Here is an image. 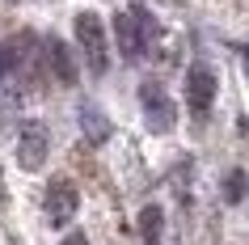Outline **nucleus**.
Here are the masks:
<instances>
[{"label": "nucleus", "mask_w": 249, "mask_h": 245, "mask_svg": "<svg viewBox=\"0 0 249 245\" xmlns=\"http://www.w3.org/2000/svg\"><path fill=\"white\" fill-rule=\"evenodd\" d=\"M76 47H80V55H85V68H89L93 76H102L106 68H110L106 26H102V17L93 13V9H80V13H76Z\"/></svg>", "instance_id": "f257e3e1"}, {"label": "nucleus", "mask_w": 249, "mask_h": 245, "mask_svg": "<svg viewBox=\"0 0 249 245\" xmlns=\"http://www.w3.org/2000/svg\"><path fill=\"white\" fill-rule=\"evenodd\" d=\"M148 34H152V17H148V9H123V13H114V42L118 51H123V59H140V55L148 51Z\"/></svg>", "instance_id": "f03ea898"}, {"label": "nucleus", "mask_w": 249, "mask_h": 245, "mask_svg": "<svg viewBox=\"0 0 249 245\" xmlns=\"http://www.w3.org/2000/svg\"><path fill=\"white\" fill-rule=\"evenodd\" d=\"M140 110H144L148 131H157V135L173 131V123H178L173 97L165 93V85H157V80H144V85H140Z\"/></svg>", "instance_id": "7ed1b4c3"}, {"label": "nucleus", "mask_w": 249, "mask_h": 245, "mask_svg": "<svg viewBox=\"0 0 249 245\" xmlns=\"http://www.w3.org/2000/svg\"><path fill=\"white\" fill-rule=\"evenodd\" d=\"M47 152H51V135H47V127L34 118V123H26L21 135H17V165L30 169V173H38V169L47 165Z\"/></svg>", "instance_id": "20e7f679"}, {"label": "nucleus", "mask_w": 249, "mask_h": 245, "mask_svg": "<svg viewBox=\"0 0 249 245\" xmlns=\"http://www.w3.org/2000/svg\"><path fill=\"white\" fill-rule=\"evenodd\" d=\"M42 207H47V220H51L55 228H68V224L76 220L80 194H76V186H72L68 178H55L51 186H47V199H42Z\"/></svg>", "instance_id": "39448f33"}, {"label": "nucleus", "mask_w": 249, "mask_h": 245, "mask_svg": "<svg viewBox=\"0 0 249 245\" xmlns=\"http://www.w3.org/2000/svg\"><path fill=\"white\" fill-rule=\"evenodd\" d=\"M211 102H215V72L207 64H190V72H186V106H190V114L203 118L211 110Z\"/></svg>", "instance_id": "423d86ee"}, {"label": "nucleus", "mask_w": 249, "mask_h": 245, "mask_svg": "<svg viewBox=\"0 0 249 245\" xmlns=\"http://www.w3.org/2000/svg\"><path fill=\"white\" fill-rule=\"evenodd\" d=\"M47 68L55 72V80L59 85H76V59H72V51H68V42H59V38H51L47 42Z\"/></svg>", "instance_id": "0eeeda50"}, {"label": "nucleus", "mask_w": 249, "mask_h": 245, "mask_svg": "<svg viewBox=\"0 0 249 245\" xmlns=\"http://www.w3.org/2000/svg\"><path fill=\"white\" fill-rule=\"evenodd\" d=\"M80 131H85L93 144H106V140H110V123H106V114H102L93 102L80 106Z\"/></svg>", "instance_id": "6e6552de"}, {"label": "nucleus", "mask_w": 249, "mask_h": 245, "mask_svg": "<svg viewBox=\"0 0 249 245\" xmlns=\"http://www.w3.org/2000/svg\"><path fill=\"white\" fill-rule=\"evenodd\" d=\"M160 232H165V211L157 203H148L140 211V241L144 245H160Z\"/></svg>", "instance_id": "1a4fd4ad"}, {"label": "nucleus", "mask_w": 249, "mask_h": 245, "mask_svg": "<svg viewBox=\"0 0 249 245\" xmlns=\"http://www.w3.org/2000/svg\"><path fill=\"white\" fill-rule=\"evenodd\" d=\"M224 199H228V203H241V199H245V173H241V169L228 173V182H224Z\"/></svg>", "instance_id": "9d476101"}, {"label": "nucleus", "mask_w": 249, "mask_h": 245, "mask_svg": "<svg viewBox=\"0 0 249 245\" xmlns=\"http://www.w3.org/2000/svg\"><path fill=\"white\" fill-rule=\"evenodd\" d=\"M64 245H89V237H85V232H68Z\"/></svg>", "instance_id": "9b49d317"}, {"label": "nucleus", "mask_w": 249, "mask_h": 245, "mask_svg": "<svg viewBox=\"0 0 249 245\" xmlns=\"http://www.w3.org/2000/svg\"><path fill=\"white\" fill-rule=\"evenodd\" d=\"M241 59H245V72H249V51H245V55H241Z\"/></svg>", "instance_id": "f8f14e48"}]
</instances>
